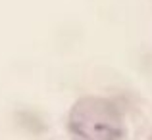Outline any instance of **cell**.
<instances>
[{"label":"cell","instance_id":"1","mask_svg":"<svg viewBox=\"0 0 152 140\" xmlns=\"http://www.w3.org/2000/svg\"><path fill=\"white\" fill-rule=\"evenodd\" d=\"M67 133L71 140H121L125 127L114 102L102 96H85L67 113Z\"/></svg>","mask_w":152,"mask_h":140}]
</instances>
